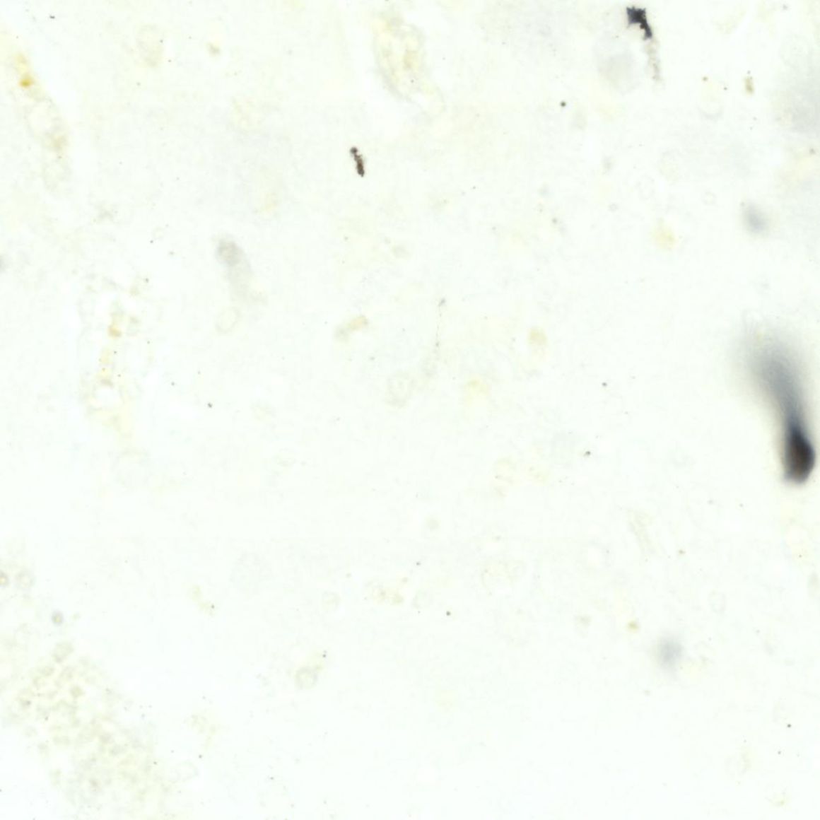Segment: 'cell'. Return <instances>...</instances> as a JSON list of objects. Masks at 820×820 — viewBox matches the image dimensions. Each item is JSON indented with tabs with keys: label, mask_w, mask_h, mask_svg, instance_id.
<instances>
[{
	"label": "cell",
	"mask_w": 820,
	"mask_h": 820,
	"mask_svg": "<svg viewBox=\"0 0 820 820\" xmlns=\"http://www.w3.org/2000/svg\"><path fill=\"white\" fill-rule=\"evenodd\" d=\"M743 220L746 228L752 234L763 235L768 231L769 221L767 216L754 204L744 205Z\"/></svg>",
	"instance_id": "7a4b0ae2"
},
{
	"label": "cell",
	"mask_w": 820,
	"mask_h": 820,
	"mask_svg": "<svg viewBox=\"0 0 820 820\" xmlns=\"http://www.w3.org/2000/svg\"><path fill=\"white\" fill-rule=\"evenodd\" d=\"M683 648L679 643L674 638H663L657 648V657L662 667L672 668L681 658Z\"/></svg>",
	"instance_id": "3957f363"
},
{
	"label": "cell",
	"mask_w": 820,
	"mask_h": 820,
	"mask_svg": "<svg viewBox=\"0 0 820 820\" xmlns=\"http://www.w3.org/2000/svg\"><path fill=\"white\" fill-rule=\"evenodd\" d=\"M742 365L775 420L783 481L795 487L806 485L816 468L817 448L807 373L799 353L780 335L765 332L746 341Z\"/></svg>",
	"instance_id": "6da1fadb"
}]
</instances>
